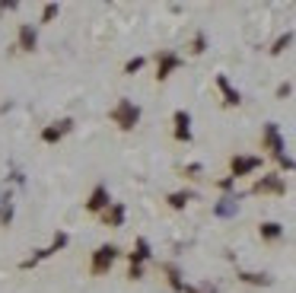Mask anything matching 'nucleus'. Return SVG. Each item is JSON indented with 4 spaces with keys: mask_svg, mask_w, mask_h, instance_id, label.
I'll list each match as a JSON object with an SVG mask.
<instances>
[{
    "mask_svg": "<svg viewBox=\"0 0 296 293\" xmlns=\"http://www.w3.org/2000/svg\"><path fill=\"white\" fill-rule=\"evenodd\" d=\"M216 214H220V217H230V214H236V201H223L220 208H216Z\"/></svg>",
    "mask_w": 296,
    "mask_h": 293,
    "instance_id": "10",
    "label": "nucleus"
},
{
    "mask_svg": "<svg viewBox=\"0 0 296 293\" xmlns=\"http://www.w3.org/2000/svg\"><path fill=\"white\" fill-rule=\"evenodd\" d=\"M106 204H108L106 188H96V192H92V201H90V208H92V210H99V208H106Z\"/></svg>",
    "mask_w": 296,
    "mask_h": 293,
    "instance_id": "4",
    "label": "nucleus"
},
{
    "mask_svg": "<svg viewBox=\"0 0 296 293\" xmlns=\"http://www.w3.org/2000/svg\"><path fill=\"white\" fill-rule=\"evenodd\" d=\"M137 106H130V102H121L118 106V112H115V118L121 122V128H134V122H137Z\"/></svg>",
    "mask_w": 296,
    "mask_h": 293,
    "instance_id": "1",
    "label": "nucleus"
},
{
    "mask_svg": "<svg viewBox=\"0 0 296 293\" xmlns=\"http://www.w3.org/2000/svg\"><path fill=\"white\" fill-rule=\"evenodd\" d=\"M258 166V160L255 156H239V160H232V176H242V172H252Z\"/></svg>",
    "mask_w": 296,
    "mask_h": 293,
    "instance_id": "3",
    "label": "nucleus"
},
{
    "mask_svg": "<svg viewBox=\"0 0 296 293\" xmlns=\"http://www.w3.org/2000/svg\"><path fill=\"white\" fill-rule=\"evenodd\" d=\"M121 217H124V208H115V210H112V223H118Z\"/></svg>",
    "mask_w": 296,
    "mask_h": 293,
    "instance_id": "14",
    "label": "nucleus"
},
{
    "mask_svg": "<svg viewBox=\"0 0 296 293\" xmlns=\"http://www.w3.org/2000/svg\"><path fill=\"white\" fill-rule=\"evenodd\" d=\"M176 122H178V137H188V115H185V112H178Z\"/></svg>",
    "mask_w": 296,
    "mask_h": 293,
    "instance_id": "8",
    "label": "nucleus"
},
{
    "mask_svg": "<svg viewBox=\"0 0 296 293\" xmlns=\"http://www.w3.org/2000/svg\"><path fill=\"white\" fill-rule=\"evenodd\" d=\"M216 83H220V90L226 92V102H232V106H236V102H239V92L232 90L230 83H226V76H220V80H216Z\"/></svg>",
    "mask_w": 296,
    "mask_h": 293,
    "instance_id": "5",
    "label": "nucleus"
},
{
    "mask_svg": "<svg viewBox=\"0 0 296 293\" xmlns=\"http://www.w3.org/2000/svg\"><path fill=\"white\" fill-rule=\"evenodd\" d=\"M185 201H188V194H172V204H176V208H182Z\"/></svg>",
    "mask_w": 296,
    "mask_h": 293,
    "instance_id": "13",
    "label": "nucleus"
},
{
    "mask_svg": "<svg viewBox=\"0 0 296 293\" xmlns=\"http://www.w3.org/2000/svg\"><path fill=\"white\" fill-rule=\"evenodd\" d=\"M284 45H290V36H284L280 42H277V45H274V51H284Z\"/></svg>",
    "mask_w": 296,
    "mask_h": 293,
    "instance_id": "15",
    "label": "nucleus"
},
{
    "mask_svg": "<svg viewBox=\"0 0 296 293\" xmlns=\"http://www.w3.org/2000/svg\"><path fill=\"white\" fill-rule=\"evenodd\" d=\"M20 38H22V45H26V48H36V32H32L29 26H26V29L20 32Z\"/></svg>",
    "mask_w": 296,
    "mask_h": 293,
    "instance_id": "7",
    "label": "nucleus"
},
{
    "mask_svg": "<svg viewBox=\"0 0 296 293\" xmlns=\"http://www.w3.org/2000/svg\"><path fill=\"white\" fill-rule=\"evenodd\" d=\"M258 192H280V178H268V182H261Z\"/></svg>",
    "mask_w": 296,
    "mask_h": 293,
    "instance_id": "9",
    "label": "nucleus"
},
{
    "mask_svg": "<svg viewBox=\"0 0 296 293\" xmlns=\"http://www.w3.org/2000/svg\"><path fill=\"white\" fill-rule=\"evenodd\" d=\"M64 131H70V122H60L58 128H51V131H45L42 137H45V140H58V137L64 134Z\"/></svg>",
    "mask_w": 296,
    "mask_h": 293,
    "instance_id": "6",
    "label": "nucleus"
},
{
    "mask_svg": "<svg viewBox=\"0 0 296 293\" xmlns=\"http://www.w3.org/2000/svg\"><path fill=\"white\" fill-rule=\"evenodd\" d=\"M112 262H115V248H112V246H102L99 252H96V268H102V271H106Z\"/></svg>",
    "mask_w": 296,
    "mask_h": 293,
    "instance_id": "2",
    "label": "nucleus"
},
{
    "mask_svg": "<svg viewBox=\"0 0 296 293\" xmlns=\"http://www.w3.org/2000/svg\"><path fill=\"white\" fill-rule=\"evenodd\" d=\"M261 232H264L268 239H274V236H280V226H277V223H264V226H261Z\"/></svg>",
    "mask_w": 296,
    "mask_h": 293,
    "instance_id": "11",
    "label": "nucleus"
},
{
    "mask_svg": "<svg viewBox=\"0 0 296 293\" xmlns=\"http://www.w3.org/2000/svg\"><path fill=\"white\" fill-rule=\"evenodd\" d=\"M172 64H176V58H166V61H162V67H160V76H166V74L172 70Z\"/></svg>",
    "mask_w": 296,
    "mask_h": 293,
    "instance_id": "12",
    "label": "nucleus"
}]
</instances>
